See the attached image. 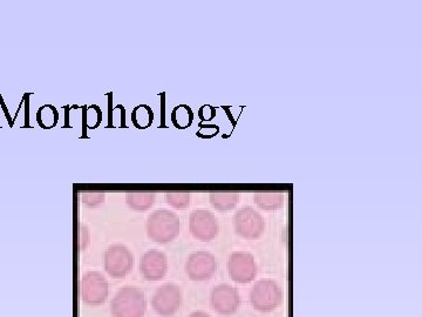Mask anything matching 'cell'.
Instances as JSON below:
<instances>
[{
	"instance_id": "cell-5",
	"label": "cell",
	"mask_w": 422,
	"mask_h": 317,
	"mask_svg": "<svg viewBox=\"0 0 422 317\" xmlns=\"http://www.w3.org/2000/svg\"><path fill=\"white\" fill-rule=\"evenodd\" d=\"M103 266L110 277L124 279L133 269L134 257L126 245H112L106 250Z\"/></svg>"
},
{
	"instance_id": "cell-17",
	"label": "cell",
	"mask_w": 422,
	"mask_h": 317,
	"mask_svg": "<svg viewBox=\"0 0 422 317\" xmlns=\"http://www.w3.org/2000/svg\"><path fill=\"white\" fill-rule=\"evenodd\" d=\"M154 112L151 106L139 105L134 107L132 112L133 125L137 129H147L153 125Z\"/></svg>"
},
{
	"instance_id": "cell-10",
	"label": "cell",
	"mask_w": 422,
	"mask_h": 317,
	"mask_svg": "<svg viewBox=\"0 0 422 317\" xmlns=\"http://www.w3.org/2000/svg\"><path fill=\"white\" fill-rule=\"evenodd\" d=\"M228 270L230 279L235 282L241 284H250L257 275L255 257L245 252L231 254L228 261Z\"/></svg>"
},
{
	"instance_id": "cell-9",
	"label": "cell",
	"mask_w": 422,
	"mask_h": 317,
	"mask_svg": "<svg viewBox=\"0 0 422 317\" xmlns=\"http://www.w3.org/2000/svg\"><path fill=\"white\" fill-rule=\"evenodd\" d=\"M189 228L194 238L209 242L219 234V222L216 216L207 209L192 211L189 218Z\"/></svg>"
},
{
	"instance_id": "cell-24",
	"label": "cell",
	"mask_w": 422,
	"mask_h": 317,
	"mask_svg": "<svg viewBox=\"0 0 422 317\" xmlns=\"http://www.w3.org/2000/svg\"><path fill=\"white\" fill-rule=\"evenodd\" d=\"M90 242V233L87 229L86 226H83V223H80L79 226V248L80 250H86L87 245Z\"/></svg>"
},
{
	"instance_id": "cell-13",
	"label": "cell",
	"mask_w": 422,
	"mask_h": 317,
	"mask_svg": "<svg viewBox=\"0 0 422 317\" xmlns=\"http://www.w3.org/2000/svg\"><path fill=\"white\" fill-rule=\"evenodd\" d=\"M154 193L130 192L126 194V204L133 211H148L154 206Z\"/></svg>"
},
{
	"instance_id": "cell-18",
	"label": "cell",
	"mask_w": 422,
	"mask_h": 317,
	"mask_svg": "<svg viewBox=\"0 0 422 317\" xmlns=\"http://www.w3.org/2000/svg\"><path fill=\"white\" fill-rule=\"evenodd\" d=\"M59 113L53 105H42L37 112V122L44 129H52L57 126Z\"/></svg>"
},
{
	"instance_id": "cell-7",
	"label": "cell",
	"mask_w": 422,
	"mask_h": 317,
	"mask_svg": "<svg viewBox=\"0 0 422 317\" xmlns=\"http://www.w3.org/2000/svg\"><path fill=\"white\" fill-rule=\"evenodd\" d=\"M217 270V262L214 254L207 250H197L190 254L185 263V272L192 281H208L212 279Z\"/></svg>"
},
{
	"instance_id": "cell-2",
	"label": "cell",
	"mask_w": 422,
	"mask_h": 317,
	"mask_svg": "<svg viewBox=\"0 0 422 317\" xmlns=\"http://www.w3.org/2000/svg\"><path fill=\"white\" fill-rule=\"evenodd\" d=\"M147 301L142 289L137 287L121 288L110 303L113 317H144Z\"/></svg>"
},
{
	"instance_id": "cell-20",
	"label": "cell",
	"mask_w": 422,
	"mask_h": 317,
	"mask_svg": "<svg viewBox=\"0 0 422 317\" xmlns=\"http://www.w3.org/2000/svg\"><path fill=\"white\" fill-rule=\"evenodd\" d=\"M166 201L176 209H185L190 204V194L185 192L166 193Z\"/></svg>"
},
{
	"instance_id": "cell-14",
	"label": "cell",
	"mask_w": 422,
	"mask_h": 317,
	"mask_svg": "<svg viewBox=\"0 0 422 317\" xmlns=\"http://www.w3.org/2000/svg\"><path fill=\"white\" fill-rule=\"evenodd\" d=\"M209 200H210L211 206L215 208L216 211H233L238 204L239 194L229 192L211 193Z\"/></svg>"
},
{
	"instance_id": "cell-25",
	"label": "cell",
	"mask_w": 422,
	"mask_h": 317,
	"mask_svg": "<svg viewBox=\"0 0 422 317\" xmlns=\"http://www.w3.org/2000/svg\"><path fill=\"white\" fill-rule=\"evenodd\" d=\"M188 317H210V315L204 311H195V313L190 314Z\"/></svg>"
},
{
	"instance_id": "cell-22",
	"label": "cell",
	"mask_w": 422,
	"mask_h": 317,
	"mask_svg": "<svg viewBox=\"0 0 422 317\" xmlns=\"http://www.w3.org/2000/svg\"><path fill=\"white\" fill-rule=\"evenodd\" d=\"M219 133V127L212 124H200V129L196 132V136L201 139H212Z\"/></svg>"
},
{
	"instance_id": "cell-6",
	"label": "cell",
	"mask_w": 422,
	"mask_h": 317,
	"mask_svg": "<svg viewBox=\"0 0 422 317\" xmlns=\"http://www.w3.org/2000/svg\"><path fill=\"white\" fill-rule=\"evenodd\" d=\"M235 231L242 238L256 240L264 234L265 222L263 216L253 208H242L234 216Z\"/></svg>"
},
{
	"instance_id": "cell-11",
	"label": "cell",
	"mask_w": 422,
	"mask_h": 317,
	"mask_svg": "<svg viewBox=\"0 0 422 317\" xmlns=\"http://www.w3.org/2000/svg\"><path fill=\"white\" fill-rule=\"evenodd\" d=\"M210 304L219 315H234L241 304V296L236 288L229 284H219L211 291Z\"/></svg>"
},
{
	"instance_id": "cell-3",
	"label": "cell",
	"mask_w": 422,
	"mask_h": 317,
	"mask_svg": "<svg viewBox=\"0 0 422 317\" xmlns=\"http://www.w3.org/2000/svg\"><path fill=\"white\" fill-rule=\"evenodd\" d=\"M250 301L260 313H271L283 302V291L275 281L260 279L250 293Z\"/></svg>"
},
{
	"instance_id": "cell-23",
	"label": "cell",
	"mask_w": 422,
	"mask_h": 317,
	"mask_svg": "<svg viewBox=\"0 0 422 317\" xmlns=\"http://www.w3.org/2000/svg\"><path fill=\"white\" fill-rule=\"evenodd\" d=\"M216 117V108L210 105H203L199 110V117L203 122L207 121L214 120V117Z\"/></svg>"
},
{
	"instance_id": "cell-19",
	"label": "cell",
	"mask_w": 422,
	"mask_h": 317,
	"mask_svg": "<svg viewBox=\"0 0 422 317\" xmlns=\"http://www.w3.org/2000/svg\"><path fill=\"white\" fill-rule=\"evenodd\" d=\"M85 110L86 112L83 113V120H85L87 129H98L99 126L101 125L102 119H103L101 108L98 105H91L85 107Z\"/></svg>"
},
{
	"instance_id": "cell-12",
	"label": "cell",
	"mask_w": 422,
	"mask_h": 317,
	"mask_svg": "<svg viewBox=\"0 0 422 317\" xmlns=\"http://www.w3.org/2000/svg\"><path fill=\"white\" fill-rule=\"evenodd\" d=\"M169 269L166 254L158 250H149L144 254L140 262V272L147 281H160L167 275Z\"/></svg>"
},
{
	"instance_id": "cell-16",
	"label": "cell",
	"mask_w": 422,
	"mask_h": 317,
	"mask_svg": "<svg viewBox=\"0 0 422 317\" xmlns=\"http://www.w3.org/2000/svg\"><path fill=\"white\" fill-rule=\"evenodd\" d=\"M171 122L178 129H187L194 122V112L188 105H178L171 112Z\"/></svg>"
},
{
	"instance_id": "cell-15",
	"label": "cell",
	"mask_w": 422,
	"mask_h": 317,
	"mask_svg": "<svg viewBox=\"0 0 422 317\" xmlns=\"http://www.w3.org/2000/svg\"><path fill=\"white\" fill-rule=\"evenodd\" d=\"M255 204L264 211H276L283 207L284 195L282 193H257L253 197Z\"/></svg>"
},
{
	"instance_id": "cell-21",
	"label": "cell",
	"mask_w": 422,
	"mask_h": 317,
	"mask_svg": "<svg viewBox=\"0 0 422 317\" xmlns=\"http://www.w3.org/2000/svg\"><path fill=\"white\" fill-rule=\"evenodd\" d=\"M81 200L87 207H99L105 201V193L101 192H85L81 195Z\"/></svg>"
},
{
	"instance_id": "cell-1",
	"label": "cell",
	"mask_w": 422,
	"mask_h": 317,
	"mask_svg": "<svg viewBox=\"0 0 422 317\" xmlns=\"http://www.w3.org/2000/svg\"><path fill=\"white\" fill-rule=\"evenodd\" d=\"M146 231L148 238L158 245L173 242L180 234L178 214L168 209H158L147 218Z\"/></svg>"
},
{
	"instance_id": "cell-8",
	"label": "cell",
	"mask_w": 422,
	"mask_h": 317,
	"mask_svg": "<svg viewBox=\"0 0 422 317\" xmlns=\"http://www.w3.org/2000/svg\"><path fill=\"white\" fill-rule=\"evenodd\" d=\"M181 289L174 284H163L155 291L151 306L155 313L161 316H171L181 307Z\"/></svg>"
},
{
	"instance_id": "cell-4",
	"label": "cell",
	"mask_w": 422,
	"mask_h": 317,
	"mask_svg": "<svg viewBox=\"0 0 422 317\" xmlns=\"http://www.w3.org/2000/svg\"><path fill=\"white\" fill-rule=\"evenodd\" d=\"M80 298L88 306H100L108 298V282L101 273L90 270L80 279Z\"/></svg>"
}]
</instances>
